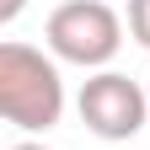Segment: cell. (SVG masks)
Listing matches in <instances>:
<instances>
[{
  "instance_id": "6da1fadb",
  "label": "cell",
  "mask_w": 150,
  "mask_h": 150,
  "mask_svg": "<svg viewBox=\"0 0 150 150\" xmlns=\"http://www.w3.org/2000/svg\"><path fill=\"white\" fill-rule=\"evenodd\" d=\"M0 112L6 123L43 134L64 112V81L59 64L32 43H0Z\"/></svg>"
},
{
  "instance_id": "7a4b0ae2",
  "label": "cell",
  "mask_w": 150,
  "mask_h": 150,
  "mask_svg": "<svg viewBox=\"0 0 150 150\" xmlns=\"http://www.w3.org/2000/svg\"><path fill=\"white\" fill-rule=\"evenodd\" d=\"M43 43L54 59L64 64H81V70H97L107 64L123 43V22L107 0H64V6L48 11V27H43Z\"/></svg>"
},
{
  "instance_id": "3957f363",
  "label": "cell",
  "mask_w": 150,
  "mask_h": 150,
  "mask_svg": "<svg viewBox=\"0 0 150 150\" xmlns=\"http://www.w3.org/2000/svg\"><path fill=\"white\" fill-rule=\"evenodd\" d=\"M75 107H81V123L97 139H134L150 118V91L139 81H129V75H118V70H102L81 86Z\"/></svg>"
},
{
  "instance_id": "277c9868",
  "label": "cell",
  "mask_w": 150,
  "mask_h": 150,
  "mask_svg": "<svg viewBox=\"0 0 150 150\" xmlns=\"http://www.w3.org/2000/svg\"><path fill=\"white\" fill-rule=\"evenodd\" d=\"M129 32H134V43L150 48V0H129Z\"/></svg>"
},
{
  "instance_id": "5b68a950",
  "label": "cell",
  "mask_w": 150,
  "mask_h": 150,
  "mask_svg": "<svg viewBox=\"0 0 150 150\" xmlns=\"http://www.w3.org/2000/svg\"><path fill=\"white\" fill-rule=\"evenodd\" d=\"M22 6H27V0H0V22H16V16H22Z\"/></svg>"
},
{
  "instance_id": "8992f818",
  "label": "cell",
  "mask_w": 150,
  "mask_h": 150,
  "mask_svg": "<svg viewBox=\"0 0 150 150\" xmlns=\"http://www.w3.org/2000/svg\"><path fill=\"white\" fill-rule=\"evenodd\" d=\"M11 150H48V145H38V139H22V145H11Z\"/></svg>"
},
{
  "instance_id": "52a82bcc",
  "label": "cell",
  "mask_w": 150,
  "mask_h": 150,
  "mask_svg": "<svg viewBox=\"0 0 150 150\" xmlns=\"http://www.w3.org/2000/svg\"><path fill=\"white\" fill-rule=\"evenodd\" d=\"M145 91H150V86H145Z\"/></svg>"
}]
</instances>
